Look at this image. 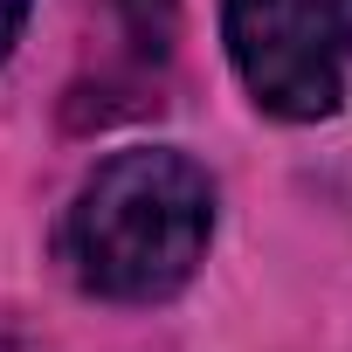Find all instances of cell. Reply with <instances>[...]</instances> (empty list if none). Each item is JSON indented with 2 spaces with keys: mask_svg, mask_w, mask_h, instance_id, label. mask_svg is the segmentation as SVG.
I'll return each instance as SVG.
<instances>
[{
  "mask_svg": "<svg viewBox=\"0 0 352 352\" xmlns=\"http://www.w3.org/2000/svg\"><path fill=\"white\" fill-rule=\"evenodd\" d=\"M214 228V187L187 152L138 145L104 159L69 221H63V263L90 297L111 304H152L173 297L194 263L208 256Z\"/></svg>",
  "mask_w": 352,
  "mask_h": 352,
  "instance_id": "1",
  "label": "cell"
},
{
  "mask_svg": "<svg viewBox=\"0 0 352 352\" xmlns=\"http://www.w3.org/2000/svg\"><path fill=\"white\" fill-rule=\"evenodd\" d=\"M221 35H228V56H235L249 97L270 118L318 124L345 104L331 35L311 21L304 0H221Z\"/></svg>",
  "mask_w": 352,
  "mask_h": 352,
  "instance_id": "2",
  "label": "cell"
},
{
  "mask_svg": "<svg viewBox=\"0 0 352 352\" xmlns=\"http://www.w3.org/2000/svg\"><path fill=\"white\" fill-rule=\"evenodd\" d=\"M118 8H124V28H131V42L145 56L173 49V28H180V8H173V0H118Z\"/></svg>",
  "mask_w": 352,
  "mask_h": 352,
  "instance_id": "3",
  "label": "cell"
},
{
  "mask_svg": "<svg viewBox=\"0 0 352 352\" xmlns=\"http://www.w3.org/2000/svg\"><path fill=\"white\" fill-rule=\"evenodd\" d=\"M311 8V21L338 42V49H352V0H304Z\"/></svg>",
  "mask_w": 352,
  "mask_h": 352,
  "instance_id": "4",
  "label": "cell"
},
{
  "mask_svg": "<svg viewBox=\"0 0 352 352\" xmlns=\"http://www.w3.org/2000/svg\"><path fill=\"white\" fill-rule=\"evenodd\" d=\"M21 21H28V0H0V63H8V49L21 42Z\"/></svg>",
  "mask_w": 352,
  "mask_h": 352,
  "instance_id": "5",
  "label": "cell"
}]
</instances>
